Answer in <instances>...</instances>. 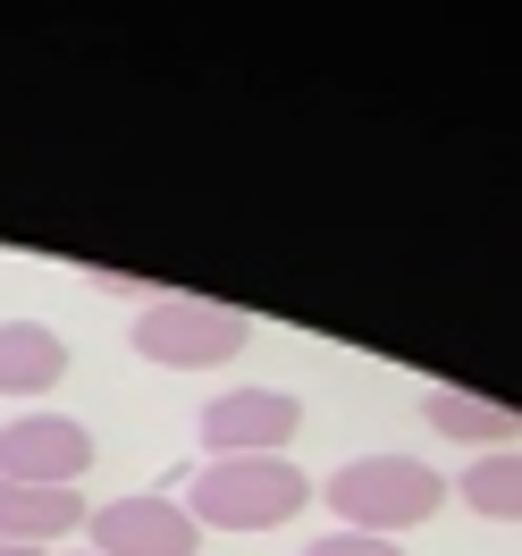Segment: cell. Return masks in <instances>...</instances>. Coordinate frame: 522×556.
Here are the masks:
<instances>
[{
  "label": "cell",
  "instance_id": "1",
  "mask_svg": "<svg viewBox=\"0 0 522 556\" xmlns=\"http://www.w3.org/2000/svg\"><path fill=\"white\" fill-rule=\"evenodd\" d=\"M194 531H279L313 506V472L295 455H211L177 497Z\"/></svg>",
  "mask_w": 522,
  "mask_h": 556
},
{
  "label": "cell",
  "instance_id": "2",
  "mask_svg": "<svg viewBox=\"0 0 522 556\" xmlns=\"http://www.w3.org/2000/svg\"><path fill=\"white\" fill-rule=\"evenodd\" d=\"M313 497L338 515V531L396 540V531H413V522H430L447 506V481H438V464H421V455H354V464H338Z\"/></svg>",
  "mask_w": 522,
  "mask_h": 556
},
{
  "label": "cell",
  "instance_id": "3",
  "mask_svg": "<svg viewBox=\"0 0 522 556\" xmlns=\"http://www.w3.org/2000/svg\"><path fill=\"white\" fill-rule=\"evenodd\" d=\"M127 346L152 363V371H219V363H237L253 346V320L228 313V304H211V295H152L127 329Z\"/></svg>",
  "mask_w": 522,
  "mask_h": 556
},
{
  "label": "cell",
  "instance_id": "4",
  "mask_svg": "<svg viewBox=\"0 0 522 556\" xmlns=\"http://www.w3.org/2000/svg\"><path fill=\"white\" fill-rule=\"evenodd\" d=\"M194 439L211 455H287V439H304V396L295 388H219L203 414H194Z\"/></svg>",
  "mask_w": 522,
  "mask_h": 556
},
{
  "label": "cell",
  "instance_id": "5",
  "mask_svg": "<svg viewBox=\"0 0 522 556\" xmlns=\"http://www.w3.org/2000/svg\"><path fill=\"white\" fill-rule=\"evenodd\" d=\"M93 430L68 414H17L0 421V481H26V489H76L93 472Z\"/></svg>",
  "mask_w": 522,
  "mask_h": 556
},
{
  "label": "cell",
  "instance_id": "6",
  "mask_svg": "<svg viewBox=\"0 0 522 556\" xmlns=\"http://www.w3.org/2000/svg\"><path fill=\"white\" fill-rule=\"evenodd\" d=\"M85 540H93V556H194L203 548L194 515H186L177 497H161V489H136V497L93 506V515H85Z\"/></svg>",
  "mask_w": 522,
  "mask_h": 556
},
{
  "label": "cell",
  "instance_id": "7",
  "mask_svg": "<svg viewBox=\"0 0 522 556\" xmlns=\"http://www.w3.org/2000/svg\"><path fill=\"white\" fill-rule=\"evenodd\" d=\"M68 380V338L42 320H0V396H51Z\"/></svg>",
  "mask_w": 522,
  "mask_h": 556
},
{
  "label": "cell",
  "instance_id": "8",
  "mask_svg": "<svg viewBox=\"0 0 522 556\" xmlns=\"http://www.w3.org/2000/svg\"><path fill=\"white\" fill-rule=\"evenodd\" d=\"M85 497L76 489H26V481H0V540H17V548H51V540H68L85 531Z\"/></svg>",
  "mask_w": 522,
  "mask_h": 556
},
{
  "label": "cell",
  "instance_id": "9",
  "mask_svg": "<svg viewBox=\"0 0 522 556\" xmlns=\"http://www.w3.org/2000/svg\"><path fill=\"white\" fill-rule=\"evenodd\" d=\"M421 421H430L438 439L481 447V455H497V447H514V439H522L514 405H488V396H472V388H430V396H421Z\"/></svg>",
  "mask_w": 522,
  "mask_h": 556
},
{
  "label": "cell",
  "instance_id": "10",
  "mask_svg": "<svg viewBox=\"0 0 522 556\" xmlns=\"http://www.w3.org/2000/svg\"><path fill=\"white\" fill-rule=\"evenodd\" d=\"M455 497H463L481 522H514L522 515V455L514 447L472 455V464H463V481H455Z\"/></svg>",
  "mask_w": 522,
  "mask_h": 556
},
{
  "label": "cell",
  "instance_id": "11",
  "mask_svg": "<svg viewBox=\"0 0 522 556\" xmlns=\"http://www.w3.org/2000/svg\"><path fill=\"white\" fill-rule=\"evenodd\" d=\"M304 556H405V548L371 540V531H320V540H304Z\"/></svg>",
  "mask_w": 522,
  "mask_h": 556
},
{
  "label": "cell",
  "instance_id": "12",
  "mask_svg": "<svg viewBox=\"0 0 522 556\" xmlns=\"http://www.w3.org/2000/svg\"><path fill=\"white\" fill-rule=\"evenodd\" d=\"M0 556H42V548H17V540H0Z\"/></svg>",
  "mask_w": 522,
  "mask_h": 556
},
{
  "label": "cell",
  "instance_id": "13",
  "mask_svg": "<svg viewBox=\"0 0 522 556\" xmlns=\"http://www.w3.org/2000/svg\"><path fill=\"white\" fill-rule=\"evenodd\" d=\"M76 556H93V548H76Z\"/></svg>",
  "mask_w": 522,
  "mask_h": 556
}]
</instances>
